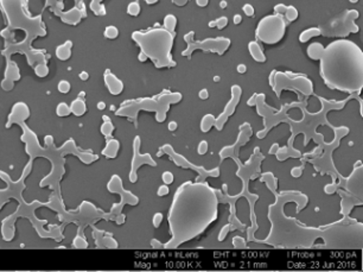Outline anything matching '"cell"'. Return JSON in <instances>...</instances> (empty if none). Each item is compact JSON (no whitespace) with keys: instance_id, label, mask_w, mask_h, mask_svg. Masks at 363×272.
<instances>
[{"instance_id":"cell-13","label":"cell","mask_w":363,"mask_h":272,"mask_svg":"<svg viewBox=\"0 0 363 272\" xmlns=\"http://www.w3.org/2000/svg\"><path fill=\"white\" fill-rule=\"evenodd\" d=\"M119 146H120L119 141L110 140L109 143L107 144L106 150H104V155H106V156L109 158H114L116 156V154H118Z\"/></svg>"},{"instance_id":"cell-20","label":"cell","mask_w":363,"mask_h":272,"mask_svg":"<svg viewBox=\"0 0 363 272\" xmlns=\"http://www.w3.org/2000/svg\"><path fill=\"white\" fill-rule=\"evenodd\" d=\"M162 179H163V182H164V184H168V185L172 184L174 181L173 174L171 173V171H165V173H163Z\"/></svg>"},{"instance_id":"cell-7","label":"cell","mask_w":363,"mask_h":272,"mask_svg":"<svg viewBox=\"0 0 363 272\" xmlns=\"http://www.w3.org/2000/svg\"><path fill=\"white\" fill-rule=\"evenodd\" d=\"M195 32L190 31L184 35V41L187 42L188 48L182 52V56L191 58V55L195 50L201 49L203 51L215 52L217 55H223L231 46L232 41L227 37H217V38H207V40L196 42L193 40Z\"/></svg>"},{"instance_id":"cell-33","label":"cell","mask_w":363,"mask_h":272,"mask_svg":"<svg viewBox=\"0 0 363 272\" xmlns=\"http://www.w3.org/2000/svg\"><path fill=\"white\" fill-rule=\"evenodd\" d=\"M172 2L177 6H185L189 2V0H172Z\"/></svg>"},{"instance_id":"cell-30","label":"cell","mask_w":363,"mask_h":272,"mask_svg":"<svg viewBox=\"0 0 363 272\" xmlns=\"http://www.w3.org/2000/svg\"><path fill=\"white\" fill-rule=\"evenodd\" d=\"M198 98L201 100H207L209 99V91L207 90V88H203L202 91H199L198 93Z\"/></svg>"},{"instance_id":"cell-11","label":"cell","mask_w":363,"mask_h":272,"mask_svg":"<svg viewBox=\"0 0 363 272\" xmlns=\"http://www.w3.org/2000/svg\"><path fill=\"white\" fill-rule=\"evenodd\" d=\"M318 36H320V27H310V29H306L300 32V35H299V42L300 43H306L311 38L318 37Z\"/></svg>"},{"instance_id":"cell-38","label":"cell","mask_w":363,"mask_h":272,"mask_svg":"<svg viewBox=\"0 0 363 272\" xmlns=\"http://www.w3.org/2000/svg\"><path fill=\"white\" fill-rule=\"evenodd\" d=\"M220 7L222 8V10H224V8L228 7V2H227L226 0H221V1H220Z\"/></svg>"},{"instance_id":"cell-43","label":"cell","mask_w":363,"mask_h":272,"mask_svg":"<svg viewBox=\"0 0 363 272\" xmlns=\"http://www.w3.org/2000/svg\"><path fill=\"white\" fill-rule=\"evenodd\" d=\"M349 2H351V4H356V2H359V0H349Z\"/></svg>"},{"instance_id":"cell-37","label":"cell","mask_w":363,"mask_h":272,"mask_svg":"<svg viewBox=\"0 0 363 272\" xmlns=\"http://www.w3.org/2000/svg\"><path fill=\"white\" fill-rule=\"evenodd\" d=\"M138 58H139L140 62H145V61H148V56H146V55L144 54L143 51L140 52V54H139V57H138Z\"/></svg>"},{"instance_id":"cell-26","label":"cell","mask_w":363,"mask_h":272,"mask_svg":"<svg viewBox=\"0 0 363 272\" xmlns=\"http://www.w3.org/2000/svg\"><path fill=\"white\" fill-rule=\"evenodd\" d=\"M162 221H163V214H162V213H156V214H154V216H153V219H152L153 226L157 228V227L160 226Z\"/></svg>"},{"instance_id":"cell-25","label":"cell","mask_w":363,"mask_h":272,"mask_svg":"<svg viewBox=\"0 0 363 272\" xmlns=\"http://www.w3.org/2000/svg\"><path fill=\"white\" fill-rule=\"evenodd\" d=\"M101 131H102V133H104V135H106V136L110 135V133H112V131H113V125L109 123V120L106 121V123L102 125Z\"/></svg>"},{"instance_id":"cell-32","label":"cell","mask_w":363,"mask_h":272,"mask_svg":"<svg viewBox=\"0 0 363 272\" xmlns=\"http://www.w3.org/2000/svg\"><path fill=\"white\" fill-rule=\"evenodd\" d=\"M210 0H196V5L199 7H206L209 4Z\"/></svg>"},{"instance_id":"cell-36","label":"cell","mask_w":363,"mask_h":272,"mask_svg":"<svg viewBox=\"0 0 363 272\" xmlns=\"http://www.w3.org/2000/svg\"><path fill=\"white\" fill-rule=\"evenodd\" d=\"M80 79L83 80V81H85V80L89 79V75H88L87 71H82V73H80Z\"/></svg>"},{"instance_id":"cell-42","label":"cell","mask_w":363,"mask_h":272,"mask_svg":"<svg viewBox=\"0 0 363 272\" xmlns=\"http://www.w3.org/2000/svg\"><path fill=\"white\" fill-rule=\"evenodd\" d=\"M220 80H221L220 76H214V81L215 82H220Z\"/></svg>"},{"instance_id":"cell-34","label":"cell","mask_w":363,"mask_h":272,"mask_svg":"<svg viewBox=\"0 0 363 272\" xmlns=\"http://www.w3.org/2000/svg\"><path fill=\"white\" fill-rule=\"evenodd\" d=\"M233 22H234L235 25L241 24V22H242V16L239 15V13H237V15H234V17H233Z\"/></svg>"},{"instance_id":"cell-14","label":"cell","mask_w":363,"mask_h":272,"mask_svg":"<svg viewBox=\"0 0 363 272\" xmlns=\"http://www.w3.org/2000/svg\"><path fill=\"white\" fill-rule=\"evenodd\" d=\"M70 112H73L75 115H82L85 112V105L82 100L77 99L71 104L70 106Z\"/></svg>"},{"instance_id":"cell-24","label":"cell","mask_w":363,"mask_h":272,"mask_svg":"<svg viewBox=\"0 0 363 272\" xmlns=\"http://www.w3.org/2000/svg\"><path fill=\"white\" fill-rule=\"evenodd\" d=\"M208 149H209V145H208V143L206 140L199 141L198 148H197V152L199 155H206L208 152Z\"/></svg>"},{"instance_id":"cell-16","label":"cell","mask_w":363,"mask_h":272,"mask_svg":"<svg viewBox=\"0 0 363 272\" xmlns=\"http://www.w3.org/2000/svg\"><path fill=\"white\" fill-rule=\"evenodd\" d=\"M285 18L287 19V22H290V23H292V22L297 21L298 19V10L293 5H289V6H286V11H285Z\"/></svg>"},{"instance_id":"cell-9","label":"cell","mask_w":363,"mask_h":272,"mask_svg":"<svg viewBox=\"0 0 363 272\" xmlns=\"http://www.w3.org/2000/svg\"><path fill=\"white\" fill-rule=\"evenodd\" d=\"M248 50H249V54H251V56L253 57L254 61H256V62H259V63L266 62L267 57H266V55L264 54V50H262L261 46H260V44L257 43L256 41L249 42Z\"/></svg>"},{"instance_id":"cell-22","label":"cell","mask_w":363,"mask_h":272,"mask_svg":"<svg viewBox=\"0 0 363 272\" xmlns=\"http://www.w3.org/2000/svg\"><path fill=\"white\" fill-rule=\"evenodd\" d=\"M70 113V108L66 106L65 104H60L57 107V114L60 116L68 115Z\"/></svg>"},{"instance_id":"cell-28","label":"cell","mask_w":363,"mask_h":272,"mask_svg":"<svg viewBox=\"0 0 363 272\" xmlns=\"http://www.w3.org/2000/svg\"><path fill=\"white\" fill-rule=\"evenodd\" d=\"M285 11H286V5L285 4H278L274 6V12L277 13V15H281L284 16Z\"/></svg>"},{"instance_id":"cell-4","label":"cell","mask_w":363,"mask_h":272,"mask_svg":"<svg viewBox=\"0 0 363 272\" xmlns=\"http://www.w3.org/2000/svg\"><path fill=\"white\" fill-rule=\"evenodd\" d=\"M271 86L273 90L277 91V95L280 96L281 91L284 90H299L301 93L305 95H310L312 94L314 87H312V82L305 76V75L300 74H293L290 71H277L273 70L270 76Z\"/></svg>"},{"instance_id":"cell-35","label":"cell","mask_w":363,"mask_h":272,"mask_svg":"<svg viewBox=\"0 0 363 272\" xmlns=\"http://www.w3.org/2000/svg\"><path fill=\"white\" fill-rule=\"evenodd\" d=\"M168 127H169V130H170V131H176L177 127H178V124H177L176 121H170Z\"/></svg>"},{"instance_id":"cell-15","label":"cell","mask_w":363,"mask_h":272,"mask_svg":"<svg viewBox=\"0 0 363 272\" xmlns=\"http://www.w3.org/2000/svg\"><path fill=\"white\" fill-rule=\"evenodd\" d=\"M177 26V18L174 15H166L164 18V29L174 32Z\"/></svg>"},{"instance_id":"cell-8","label":"cell","mask_w":363,"mask_h":272,"mask_svg":"<svg viewBox=\"0 0 363 272\" xmlns=\"http://www.w3.org/2000/svg\"><path fill=\"white\" fill-rule=\"evenodd\" d=\"M105 81H106V85L108 90L110 91V94H113V95H119V94L123 91L124 83L121 82L115 75L110 73L109 70H107L106 74H105Z\"/></svg>"},{"instance_id":"cell-10","label":"cell","mask_w":363,"mask_h":272,"mask_svg":"<svg viewBox=\"0 0 363 272\" xmlns=\"http://www.w3.org/2000/svg\"><path fill=\"white\" fill-rule=\"evenodd\" d=\"M323 50H324V46L322 45V44L316 42V43L310 44V45L307 46V50H306L307 56L314 61H320V56H322Z\"/></svg>"},{"instance_id":"cell-5","label":"cell","mask_w":363,"mask_h":272,"mask_svg":"<svg viewBox=\"0 0 363 272\" xmlns=\"http://www.w3.org/2000/svg\"><path fill=\"white\" fill-rule=\"evenodd\" d=\"M286 32V22L281 15L266 16L257 24L256 30V38L262 43L273 45L284 38Z\"/></svg>"},{"instance_id":"cell-1","label":"cell","mask_w":363,"mask_h":272,"mask_svg":"<svg viewBox=\"0 0 363 272\" xmlns=\"http://www.w3.org/2000/svg\"><path fill=\"white\" fill-rule=\"evenodd\" d=\"M218 199L208 183L187 182L174 194L169 212L172 239L165 248H178L202 234L217 219Z\"/></svg>"},{"instance_id":"cell-21","label":"cell","mask_w":363,"mask_h":272,"mask_svg":"<svg viewBox=\"0 0 363 272\" xmlns=\"http://www.w3.org/2000/svg\"><path fill=\"white\" fill-rule=\"evenodd\" d=\"M70 88H71L70 83H69L68 81H65V80H62V81L58 83V91H60L61 93L66 94L69 91H70Z\"/></svg>"},{"instance_id":"cell-31","label":"cell","mask_w":363,"mask_h":272,"mask_svg":"<svg viewBox=\"0 0 363 272\" xmlns=\"http://www.w3.org/2000/svg\"><path fill=\"white\" fill-rule=\"evenodd\" d=\"M236 71L239 74L247 73V66L243 65V63H240V65H237V67H236Z\"/></svg>"},{"instance_id":"cell-6","label":"cell","mask_w":363,"mask_h":272,"mask_svg":"<svg viewBox=\"0 0 363 272\" xmlns=\"http://www.w3.org/2000/svg\"><path fill=\"white\" fill-rule=\"evenodd\" d=\"M357 18H359V12L356 10L344 11L324 25V27L320 29V35L345 37L349 33L359 32V26L355 24V19Z\"/></svg>"},{"instance_id":"cell-40","label":"cell","mask_w":363,"mask_h":272,"mask_svg":"<svg viewBox=\"0 0 363 272\" xmlns=\"http://www.w3.org/2000/svg\"><path fill=\"white\" fill-rule=\"evenodd\" d=\"M158 1H159V0H145V2L148 5H154V4H157Z\"/></svg>"},{"instance_id":"cell-12","label":"cell","mask_w":363,"mask_h":272,"mask_svg":"<svg viewBox=\"0 0 363 272\" xmlns=\"http://www.w3.org/2000/svg\"><path fill=\"white\" fill-rule=\"evenodd\" d=\"M70 48H71V43L70 42H66L65 44L63 45H60L56 50V55L60 60L65 61L70 57Z\"/></svg>"},{"instance_id":"cell-41","label":"cell","mask_w":363,"mask_h":272,"mask_svg":"<svg viewBox=\"0 0 363 272\" xmlns=\"http://www.w3.org/2000/svg\"><path fill=\"white\" fill-rule=\"evenodd\" d=\"M208 26L212 27V29H213V27H216V23H215V21L209 22V23H208Z\"/></svg>"},{"instance_id":"cell-18","label":"cell","mask_w":363,"mask_h":272,"mask_svg":"<svg viewBox=\"0 0 363 272\" xmlns=\"http://www.w3.org/2000/svg\"><path fill=\"white\" fill-rule=\"evenodd\" d=\"M140 10L141 8H140L139 1H132V2H129L128 6H127V13L132 17L139 16Z\"/></svg>"},{"instance_id":"cell-19","label":"cell","mask_w":363,"mask_h":272,"mask_svg":"<svg viewBox=\"0 0 363 272\" xmlns=\"http://www.w3.org/2000/svg\"><path fill=\"white\" fill-rule=\"evenodd\" d=\"M215 23H216V27H217L218 30H223L224 27L228 26V18H227L226 16H222V17H220V18L216 19Z\"/></svg>"},{"instance_id":"cell-2","label":"cell","mask_w":363,"mask_h":272,"mask_svg":"<svg viewBox=\"0 0 363 272\" xmlns=\"http://www.w3.org/2000/svg\"><path fill=\"white\" fill-rule=\"evenodd\" d=\"M320 76L331 90L355 93L363 88V51L349 40H336L320 58Z\"/></svg>"},{"instance_id":"cell-23","label":"cell","mask_w":363,"mask_h":272,"mask_svg":"<svg viewBox=\"0 0 363 272\" xmlns=\"http://www.w3.org/2000/svg\"><path fill=\"white\" fill-rule=\"evenodd\" d=\"M242 11H243V13H245V15L247 17H253L254 13H256V10H254L253 5H251V4L243 5Z\"/></svg>"},{"instance_id":"cell-3","label":"cell","mask_w":363,"mask_h":272,"mask_svg":"<svg viewBox=\"0 0 363 272\" xmlns=\"http://www.w3.org/2000/svg\"><path fill=\"white\" fill-rule=\"evenodd\" d=\"M132 38L139 44L141 51L151 58L157 68L176 67L171 50L173 46L174 32L166 29H152L149 31H135Z\"/></svg>"},{"instance_id":"cell-27","label":"cell","mask_w":363,"mask_h":272,"mask_svg":"<svg viewBox=\"0 0 363 272\" xmlns=\"http://www.w3.org/2000/svg\"><path fill=\"white\" fill-rule=\"evenodd\" d=\"M169 193H170V189H169L168 184L160 185V187L158 188V191H157L158 196H166Z\"/></svg>"},{"instance_id":"cell-39","label":"cell","mask_w":363,"mask_h":272,"mask_svg":"<svg viewBox=\"0 0 363 272\" xmlns=\"http://www.w3.org/2000/svg\"><path fill=\"white\" fill-rule=\"evenodd\" d=\"M98 108L101 111L105 110V108H106V104H105V102H102V101H100L98 104Z\"/></svg>"},{"instance_id":"cell-17","label":"cell","mask_w":363,"mask_h":272,"mask_svg":"<svg viewBox=\"0 0 363 272\" xmlns=\"http://www.w3.org/2000/svg\"><path fill=\"white\" fill-rule=\"evenodd\" d=\"M104 35H105V37L108 38V40H115V38L119 36L118 27L114 26V25H109V26H107L106 29H105Z\"/></svg>"},{"instance_id":"cell-29","label":"cell","mask_w":363,"mask_h":272,"mask_svg":"<svg viewBox=\"0 0 363 272\" xmlns=\"http://www.w3.org/2000/svg\"><path fill=\"white\" fill-rule=\"evenodd\" d=\"M301 174H303V170H301V168H299V166H297V168H293L292 170H291V175H292L295 179H298V177H300Z\"/></svg>"}]
</instances>
